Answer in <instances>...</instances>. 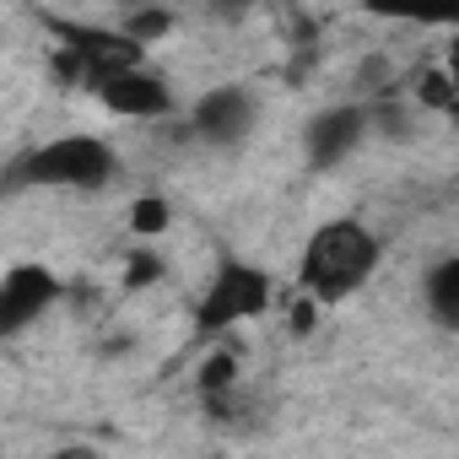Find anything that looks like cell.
<instances>
[{"instance_id":"1","label":"cell","mask_w":459,"mask_h":459,"mask_svg":"<svg viewBox=\"0 0 459 459\" xmlns=\"http://www.w3.org/2000/svg\"><path fill=\"white\" fill-rule=\"evenodd\" d=\"M378 260H384V244H378L373 227L357 216H335V221L308 233L303 260H298V287L319 308H335L378 276Z\"/></svg>"},{"instance_id":"2","label":"cell","mask_w":459,"mask_h":459,"mask_svg":"<svg viewBox=\"0 0 459 459\" xmlns=\"http://www.w3.org/2000/svg\"><path fill=\"white\" fill-rule=\"evenodd\" d=\"M119 178V152L103 135H55L28 146L22 157H12L6 168V195L22 189H108Z\"/></svg>"},{"instance_id":"3","label":"cell","mask_w":459,"mask_h":459,"mask_svg":"<svg viewBox=\"0 0 459 459\" xmlns=\"http://www.w3.org/2000/svg\"><path fill=\"white\" fill-rule=\"evenodd\" d=\"M55 28V55H49V76L71 92H103L108 82L130 76L146 65V49L125 33V28H98V22H60L49 17Z\"/></svg>"},{"instance_id":"4","label":"cell","mask_w":459,"mask_h":459,"mask_svg":"<svg viewBox=\"0 0 459 459\" xmlns=\"http://www.w3.org/2000/svg\"><path fill=\"white\" fill-rule=\"evenodd\" d=\"M271 298H276L271 271H260L255 260H238V255L216 260V271H211L205 292L195 298V341H200V346L227 341L238 325L260 319V314L271 308Z\"/></svg>"},{"instance_id":"5","label":"cell","mask_w":459,"mask_h":459,"mask_svg":"<svg viewBox=\"0 0 459 459\" xmlns=\"http://www.w3.org/2000/svg\"><path fill=\"white\" fill-rule=\"evenodd\" d=\"M55 303H65V281L60 271H49L44 260H17L0 276V341L28 335Z\"/></svg>"},{"instance_id":"6","label":"cell","mask_w":459,"mask_h":459,"mask_svg":"<svg viewBox=\"0 0 459 459\" xmlns=\"http://www.w3.org/2000/svg\"><path fill=\"white\" fill-rule=\"evenodd\" d=\"M255 125H260V103L238 82H221V87L200 92L195 108H189V135L205 141V146H221V152L227 146H244L255 135Z\"/></svg>"},{"instance_id":"7","label":"cell","mask_w":459,"mask_h":459,"mask_svg":"<svg viewBox=\"0 0 459 459\" xmlns=\"http://www.w3.org/2000/svg\"><path fill=\"white\" fill-rule=\"evenodd\" d=\"M373 135V108L368 103H330L303 125V157L308 168H341L362 141Z\"/></svg>"},{"instance_id":"8","label":"cell","mask_w":459,"mask_h":459,"mask_svg":"<svg viewBox=\"0 0 459 459\" xmlns=\"http://www.w3.org/2000/svg\"><path fill=\"white\" fill-rule=\"evenodd\" d=\"M98 103H103L114 119H141V125H162V119L178 114V98H173L168 76H157L152 65H141V71L108 82V87L98 92Z\"/></svg>"},{"instance_id":"9","label":"cell","mask_w":459,"mask_h":459,"mask_svg":"<svg viewBox=\"0 0 459 459\" xmlns=\"http://www.w3.org/2000/svg\"><path fill=\"white\" fill-rule=\"evenodd\" d=\"M421 298H427V314L454 325L459 330V255H443L427 276H421Z\"/></svg>"},{"instance_id":"10","label":"cell","mask_w":459,"mask_h":459,"mask_svg":"<svg viewBox=\"0 0 459 459\" xmlns=\"http://www.w3.org/2000/svg\"><path fill=\"white\" fill-rule=\"evenodd\" d=\"M195 389H200V400H221V394L238 389V346L233 341H216L205 351V362L195 373Z\"/></svg>"},{"instance_id":"11","label":"cell","mask_w":459,"mask_h":459,"mask_svg":"<svg viewBox=\"0 0 459 459\" xmlns=\"http://www.w3.org/2000/svg\"><path fill=\"white\" fill-rule=\"evenodd\" d=\"M416 103L432 108V114H443V119H459V92H454V82H448L443 65H432V71L416 76Z\"/></svg>"},{"instance_id":"12","label":"cell","mask_w":459,"mask_h":459,"mask_svg":"<svg viewBox=\"0 0 459 459\" xmlns=\"http://www.w3.org/2000/svg\"><path fill=\"white\" fill-rule=\"evenodd\" d=\"M119 28L146 49V44H157V39H168V33H173V12H162V6H135V12H125V17H119Z\"/></svg>"},{"instance_id":"13","label":"cell","mask_w":459,"mask_h":459,"mask_svg":"<svg viewBox=\"0 0 459 459\" xmlns=\"http://www.w3.org/2000/svg\"><path fill=\"white\" fill-rule=\"evenodd\" d=\"M168 221H173V205H168L162 195H141V200L130 205V233H141V238L168 233Z\"/></svg>"},{"instance_id":"14","label":"cell","mask_w":459,"mask_h":459,"mask_svg":"<svg viewBox=\"0 0 459 459\" xmlns=\"http://www.w3.org/2000/svg\"><path fill=\"white\" fill-rule=\"evenodd\" d=\"M157 276H162V260H157V255H135V265L125 271V287L135 292V287H152Z\"/></svg>"},{"instance_id":"15","label":"cell","mask_w":459,"mask_h":459,"mask_svg":"<svg viewBox=\"0 0 459 459\" xmlns=\"http://www.w3.org/2000/svg\"><path fill=\"white\" fill-rule=\"evenodd\" d=\"M314 319H319V303L308 298V292H298V303H292V335H314Z\"/></svg>"},{"instance_id":"16","label":"cell","mask_w":459,"mask_h":459,"mask_svg":"<svg viewBox=\"0 0 459 459\" xmlns=\"http://www.w3.org/2000/svg\"><path fill=\"white\" fill-rule=\"evenodd\" d=\"M49 459H103V454H98L92 443H60V448H55Z\"/></svg>"},{"instance_id":"17","label":"cell","mask_w":459,"mask_h":459,"mask_svg":"<svg viewBox=\"0 0 459 459\" xmlns=\"http://www.w3.org/2000/svg\"><path fill=\"white\" fill-rule=\"evenodd\" d=\"M443 71H448V82H454V92H459V28H454V39H448V60H443Z\"/></svg>"},{"instance_id":"18","label":"cell","mask_w":459,"mask_h":459,"mask_svg":"<svg viewBox=\"0 0 459 459\" xmlns=\"http://www.w3.org/2000/svg\"><path fill=\"white\" fill-rule=\"evenodd\" d=\"M454 28H459V12H454Z\"/></svg>"}]
</instances>
